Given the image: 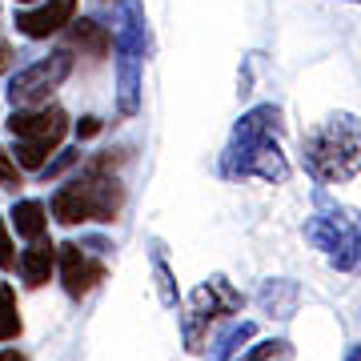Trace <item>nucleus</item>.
<instances>
[{"mask_svg": "<svg viewBox=\"0 0 361 361\" xmlns=\"http://www.w3.org/2000/svg\"><path fill=\"white\" fill-rule=\"evenodd\" d=\"M277 133H281L277 104L249 109L233 125V141L221 157V173L225 177H261L269 185H285L289 180V161H285L281 145H277Z\"/></svg>", "mask_w": 361, "mask_h": 361, "instance_id": "1", "label": "nucleus"}, {"mask_svg": "<svg viewBox=\"0 0 361 361\" xmlns=\"http://www.w3.org/2000/svg\"><path fill=\"white\" fill-rule=\"evenodd\" d=\"M305 169L322 185H345L361 173V121L353 113L325 116L317 129L301 137Z\"/></svg>", "mask_w": 361, "mask_h": 361, "instance_id": "2", "label": "nucleus"}, {"mask_svg": "<svg viewBox=\"0 0 361 361\" xmlns=\"http://www.w3.org/2000/svg\"><path fill=\"white\" fill-rule=\"evenodd\" d=\"M125 205L121 180L109 177L104 169H85V177L68 180L52 193V217L61 225H85V221H116Z\"/></svg>", "mask_w": 361, "mask_h": 361, "instance_id": "3", "label": "nucleus"}, {"mask_svg": "<svg viewBox=\"0 0 361 361\" xmlns=\"http://www.w3.org/2000/svg\"><path fill=\"white\" fill-rule=\"evenodd\" d=\"M305 241L341 273L361 269V217L349 209H322L305 221Z\"/></svg>", "mask_w": 361, "mask_h": 361, "instance_id": "4", "label": "nucleus"}, {"mask_svg": "<svg viewBox=\"0 0 361 361\" xmlns=\"http://www.w3.org/2000/svg\"><path fill=\"white\" fill-rule=\"evenodd\" d=\"M241 305H245V297L237 293L225 277H209L205 285H197L193 293H189V301H185V345L201 349L205 345V334L209 325L217 322V317H229V313H241Z\"/></svg>", "mask_w": 361, "mask_h": 361, "instance_id": "5", "label": "nucleus"}, {"mask_svg": "<svg viewBox=\"0 0 361 361\" xmlns=\"http://www.w3.org/2000/svg\"><path fill=\"white\" fill-rule=\"evenodd\" d=\"M113 49H116V109L121 116H133L141 109V52H145V37H141V25H137V8H129L125 25L116 28L113 37Z\"/></svg>", "mask_w": 361, "mask_h": 361, "instance_id": "6", "label": "nucleus"}, {"mask_svg": "<svg viewBox=\"0 0 361 361\" xmlns=\"http://www.w3.org/2000/svg\"><path fill=\"white\" fill-rule=\"evenodd\" d=\"M73 73V56L68 52H52L37 65H28L25 73H16L13 85H8V97H13L16 109H28V104H40L49 101V92L61 85V80Z\"/></svg>", "mask_w": 361, "mask_h": 361, "instance_id": "7", "label": "nucleus"}, {"mask_svg": "<svg viewBox=\"0 0 361 361\" xmlns=\"http://www.w3.org/2000/svg\"><path fill=\"white\" fill-rule=\"evenodd\" d=\"M8 129H13L16 141H44V145H56L65 141L68 133V116L61 109H16L13 121H8Z\"/></svg>", "mask_w": 361, "mask_h": 361, "instance_id": "8", "label": "nucleus"}, {"mask_svg": "<svg viewBox=\"0 0 361 361\" xmlns=\"http://www.w3.org/2000/svg\"><path fill=\"white\" fill-rule=\"evenodd\" d=\"M56 273H61L68 297H85L101 285L104 265L97 257H89L80 245H56Z\"/></svg>", "mask_w": 361, "mask_h": 361, "instance_id": "9", "label": "nucleus"}, {"mask_svg": "<svg viewBox=\"0 0 361 361\" xmlns=\"http://www.w3.org/2000/svg\"><path fill=\"white\" fill-rule=\"evenodd\" d=\"M73 16H77V0H49V4H40L32 13H16V32H25L32 40H44L73 25Z\"/></svg>", "mask_w": 361, "mask_h": 361, "instance_id": "10", "label": "nucleus"}, {"mask_svg": "<svg viewBox=\"0 0 361 361\" xmlns=\"http://www.w3.org/2000/svg\"><path fill=\"white\" fill-rule=\"evenodd\" d=\"M297 301H301V289H297V281H285V277H273V281H265L257 289V305L269 317H277V322H289L293 317Z\"/></svg>", "mask_w": 361, "mask_h": 361, "instance_id": "11", "label": "nucleus"}, {"mask_svg": "<svg viewBox=\"0 0 361 361\" xmlns=\"http://www.w3.org/2000/svg\"><path fill=\"white\" fill-rule=\"evenodd\" d=\"M16 265L25 273V281L32 285V289H40V285H49V277L56 273V245L40 237V241H32V245L16 257Z\"/></svg>", "mask_w": 361, "mask_h": 361, "instance_id": "12", "label": "nucleus"}, {"mask_svg": "<svg viewBox=\"0 0 361 361\" xmlns=\"http://www.w3.org/2000/svg\"><path fill=\"white\" fill-rule=\"evenodd\" d=\"M68 40L77 44L80 52H89V56H104V52L113 49V32L97 20H77L73 16V25H68Z\"/></svg>", "mask_w": 361, "mask_h": 361, "instance_id": "13", "label": "nucleus"}, {"mask_svg": "<svg viewBox=\"0 0 361 361\" xmlns=\"http://www.w3.org/2000/svg\"><path fill=\"white\" fill-rule=\"evenodd\" d=\"M13 225L25 241H40L44 229H49V205H44V201H16Z\"/></svg>", "mask_w": 361, "mask_h": 361, "instance_id": "14", "label": "nucleus"}, {"mask_svg": "<svg viewBox=\"0 0 361 361\" xmlns=\"http://www.w3.org/2000/svg\"><path fill=\"white\" fill-rule=\"evenodd\" d=\"M253 334H257V325H253V322H233L229 329H225V334L213 341V349H209V361H233L241 349H245V341H249Z\"/></svg>", "mask_w": 361, "mask_h": 361, "instance_id": "15", "label": "nucleus"}, {"mask_svg": "<svg viewBox=\"0 0 361 361\" xmlns=\"http://www.w3.org/2000/svg\"><path fill=\"white\" fill-rule=\"evenodd\" d=\"M20 337V313H16V293L13 285L0 281V341Z\"/></svg>", "mask_w": 361, "mask_h": 361, "instance_id": "16", "label": "nucleus"}, {"mask_svg": "<svg viewBox=\"0 0 361 361\" xmlns=\"http://www.w3.org/2000/svg\"><path fill=\"white\" fill-rule=\"evenodd\" d=\"M153 273H157V289H161V305L165 310H177L180 305V293H177V281H173V269L161 249H153Z\"/></svg>", "mask_w": 361, "mask_h": 361, "instance_id": "17", "label": "nucleus"}, {"mask_svg": "<svg viewBox=\"0 0 361 361\" xmlns=\"http://www.w3.org/2000/svg\"><path fill=\"white\" fill-rule=\"evenodd\" d=\"M285 357H289V341L273 337V341H257V345H249L245 353H237L233 361H285Z\"/></svg>", "mask_w": 361, "mask_h": 361, "instance_id": "18", "label": "nucleus"}, {"mask_svg": "<svg viewBox=\"0 0 361 361\" xmlns=\"http://www.w3.org/2000/svg\"><path fill=\"white\" fill-rule=\"evenodd\" d=\"M52 157V145L44 141H16V165L20 169H44Z\"/></svg>", "mask_w": 361, "mask_h": 361, "instance_id": "19", "label": "nucleus"}, {"mask_svg": "<svg viewBox=\"0 0 361 361\" xmlns=\"http://www.w3.org/2000/svg\"><path fill=\"white\" fill-rule=\"evenodd\" d=\"M0 269H16V249H13V237L0 221Z\"/></svg>", "mask_w": 361, "mask_h": 361, "instance_id": "20", "label": "nucleus"}, {"mask_svg": "<svg viewBox=\"0 0 361 361\" xmlns=\"http://www.w3.org/2000/svg\"><path fill=\"white\" fill-rule=\"evenodd\" d=\"M0 185H20V165L0 149Z\"/></svg>", "mask_w": 361, "mask_h": 361, "instance_id": "21", "label": "nucleus"}, {"mask_svg": "<svg viewBox=\"0 0 361 361\" xmlns=\"http://www.w3.org/2000/svg\"><path fill=\"white\" fill-rule=\"evenodd\" d=\"M68 165H77V153H61L56 161H52V165H44V169H40V173H44V177H56V173H65Z\"/></svg>", "mask_w": 361, "mask_h": 361, "instance_id": "22", "label": "nucleus"}, {"mask_svg": "<svg viewBox=\"0 0 361 361\" xmlns=\"http://www.w3.org/2000/svg\"><path fill=\"white\" fill-rule=\"evenodd\" d=\"M97 133H101V121L97 116H85L80 121V137H97Z\"/></svg>", "mask_w": 361, "mask_h": 361, "instance_id": "23", "label": "nucleus"}, {"mask_svg": "<svg viewBox=\"0 0 361 361\" xmlns=\"http://www.w3.org/2000/svg\"><path fill=\"white\" fill-rule=\"evenodd\" d=\"M8 65H13V49H8V44H0V73H4Z\"/></svg>", "mask_w": 361, "mask_h": 361, "instance_id": "24", "label": "nucleus"}, {"mask_svg": "<svg viewBox=\"0 0 361 361\" xmlns=\"http://www.w3.org/2000/svg\"><path fill=\"white\" fill-rule=\"evenodd\" d=\"M0 361H28L25 353H16V349H0Z\"/></svg>", "mask_w": 361, "mask_h": 361, "instance_id": "25", "label": "nucleus"}, {"mask_svg": "<svg viewBox=\"0 0 361 361\" xmlns=\"http://www.w3.org/2000/svg\"><path fill=\"white\" fill-rule=\"evenodd\" d=\"M345 361H361V345H353V349H349V353H345Z\"/></svg>", "mask_w": 361, "mask_h": 361, "instance_id": "26", "label": "nucleus"}, {"mask_svg": "<svg viewBox=\"0 0 361 361\" xmlns=\"http://www.w3.org/2000/svg\"><path fill=\"white\" fill-rule=\"evenodd\" d=\"M20 4H32V0H20Z\"/></svg>", "mask_w": 361, "mask_h": 361, "instance_id": "27", "label": "nucleus"}, {"mask_svg": "<svg viewBox=\"0 0 361 361\" xmlns=\"http://www.w3.org/2000/svg\"><path fill=\"white\" fill-rule=\"evenodd\" d=\"M357 4H361V0H357Z\"/></svg>", "mask_w": 361, "mask_h": 361, "instance_id": "28", "label": "nucleus"}]
</instances>
